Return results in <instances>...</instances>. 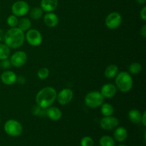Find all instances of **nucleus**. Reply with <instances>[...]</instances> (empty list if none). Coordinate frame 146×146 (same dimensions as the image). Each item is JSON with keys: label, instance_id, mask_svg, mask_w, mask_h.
Instances as JSON below:
<instances>
[{"label": "nucleus", "instance_id": "obj_1", "mask_svg": "<svg viewBox=\"0 0 146 146\" xmlns=\"http://www.w3.org/2000/svg\"><path fill=\"white\" fill-rule=\"evenodd\" d=\"M25 41V33L18 27L10 28L4 34V42L10 49L20 48Z\"/></svg>", "mask_w": 146, "mask_h": 146}, {"label": "nucleus", "instance_id": "obj_2", "mask_svg": "<svg viewBox=\"0 0 146 146\" xmlns=\"http://www.w3.org/2000/svg\"><path fill=\"white\" fill-rule=\"evenodd\" d=\"M56 96L57 92L54 87H44L40 89L36 95V104L38 106L46 109L54 104L56 100Z\"/></svg>", "mask_w": 146, "mask_h": 146}, {"label": "nucleus", "instance_id": "obj_3", "mask_svg": "<svg viewBox=\"0 0 146 146\" xmlns=\"http://www.w3.org/2000/svg\"><path fill=\"white\" fill-rule=\"evenodd\" d=\"M115 86L122 93H128L133 86V77L128 71L118 72L115 77Z\"/></svg>", "mask_w": 146, "mask_h": 146}, {"label": "nucleus", "instance_id": "obj_4", "mask_svg": "<svg viewBox=\"0 0 146 146\" xmlns=\"http://www.w3.org/2000/svg\"><path fill=\"white\" fill-rule=\"evenodd\" d=\"M104 101L105 98L101 95L100 91H90L84 98V102L86 106L92 109L99 108L104 104Z\"/></svg>", "mask_w": 146, "mask_h": 146}, {"label": "nucleus", "instance_id": "obj_5", "mask_svg": "<svg viewBox=\"0 0 146 146\" xmlns=\"http://www.w3.org/2000/svg\"><path fill=\"white\" fill-rule=\"evenodd\" d=\"M4 129L6 133L11 137H18L23 133L22 125L15 119H9L4 123Z\"/></svg>", "mask_w": 146, "mask_h": 146}, {"label": "nucleus", "instance_id": "obj_6", "mask_svg": "<svg viewBox=\"0 0 146 146\" xmlns=\"http://www.w3.org/2000/svg\"><path fill=\"white\" fill-rule=\"evenodd\" d=\"M25 40L31 46L37 47L42 44V34L36 29H30L25 34Z\"/></svg>", "mask_w": 146, "mask_h": 146}, {"label": "nucleus", "instance_id": "obj_7", "mask_svg": "<svg viewBox=\"0 0 146 146\" xmlns=\"http://www.w3.org/2000/svg\"><path fill=\"white\" fill-rule=\"evenodd\" d=\"M30 10L29 5L28 3L23 0H19L15 1L11 6V12L12 14L17 17H25Z\"/></svg>", "mask_w": 146, "mask_h": 146}, {"label": "nucleus", "instance_id": "obj_8", "mask_svg": "<svg viewBox=\"0 0 146 146\" xmlns=\"http://www.w3.org/2000/svg\"><path fill=\"white\" fill-rule=\"evenodd\" d=\"M123 18L120 13L113 11L110 13L105 19V25L108 29L114 30L118 29L122 23Z\"/></svg>", "mask_w": 146, "mask_h": 146}, {"label": "nucleus", "instance_id": "obj_9", "mask_svg": "<svg viewBox=\"0 0 146 146\" xmlns=\"http://www.w3.org/2000/svg\"><path fill=\"white\" fill-rule=\"evenodd\" d=\"M28 60V56L24 51H17L10 56L9 61L11 65L16 68H20L24 66Z\"/></svg>", "mask_w": 146, "mask_h": 146}, {"label": "nucleus", "instance_id": "obj_10", "mask_svg": "<svg viewBox=\"0 0 146 146\" xmlns=\"http://www.w3.org/2000/svg\"><path fill=\"white\" fill-rule=\"evenodd\" d=\"M119 125V120L113 115L104 116L100 121V127L104 131H111Z\"/></svg>", "mask_w": 146, "mask_h": 146}, {"label": "nucleus", "instance_id": "obj_11", "mask_svg": "<svg viewBox=\"0 0 146 146\" xmlns=\"http://www.w3.org/2000/svg\"><path fill=\"white\" fill-rule=\"evenodd\" d=\"M74 95V91L68 88H64L57 94L56 101L60 105H67L72 101Z\"/></svg>", "mask_w": 146, "mask_h": 146}, {"label": "nucleus", "instance_id": "obj_12", "mask_svg": "<svg viewBox=\"0 0 146 146\" xmlns=\"http://www.w3.org/2000/svg\"><path fill=\"white\" fill-rule=\"evenodd\" d=\"M117 88L115 84L111 83L105 84L102 86L100 93L104 98H111L115 96L117 93Z\"/></svg>", "mask_w": 146, "mask_h": 146}, {"label": "nucleus", "instance_id": "obj_13", "mask_svg": "<svg viewBox=\"0 0 146 146\" xmlns=\"http://www.w3.org/2000/svg\"><path fill=\"white\" fill-rule=\"evenodd\" d=\"M17 76L14 71H10V70H6L3 71L1 74V82L7 86H11L17 82Z\"/></svg>", "mask_w": 146, "mask_h": 146}, {"label": "nucleus", "instance_id": "obj_14", "mask_svg": "<svg viewBox=\"0 0 146 146\" xmlns=\"http://www.w3.org/2000/svg\"><path fill=\"white\" fill-rule=\"evenodd\" d=\"M46 116L53 121H58L62 118V111L58 107L49 106L45 109Z\"/></svg>", "mask_w": 146, "mask_h": 146}, {"label": "nucleus", "instance_id": "obj_15", "mask_svg": "<svg viewBox=\"0 0 146 146\" xmlns=\"http://www.w3.org/2000/svg\"><path fill=\"white\" fill-rule=\"evenodd\" d=\"M43 17H44V24L49 28H54L59 23V18L57 14L54 12H48Z\"/></svg>", "mask_w": 146, "mask_h": 146}, {"label": "nucleus", "instance_id": "obj_16", "mask_svg": "<svg viewBox=\"0 0 146 146\" xmlns=\"http://www.w3.org/2000/svg\"><path fill=\"white\" fill-rule=\"evenodd\" d=\"M58 0H41L40 7L44 12H53L58 7Z\"/></svg>", "mask_w": 146, "mask_h": 146}, {"label": "nucleus", "instance_id": "obj_17", "mask_svg": "<svg viewBox=\"0 0 146 146\" xmlns=\"http://www.w3.org/2000/svg\"><path fill=\"white\" fill-rule=\"evenodd\" d=\"M128 131L125 128L122 126L116 127L113 133L114 139L118 142H123L128 138Z\"/></svg>", "mask_w": 146, "mask_h": 146}, {"label": "nucleus", "instance_id": "obj_18", "mask_svg": "<svg viewBox=\"0 0 146 146\" xmlns=\"http://www.w3.org/2000/svg\"><path fill=\"white\" fill-rule=\"evenodd\" d=\"M119 72L118 66L115 64H110L106 68L104 71V76L108 79H112L114 78L118 73Z\"/></svg>", "mask_w": 146, "mask_h": 146}, {"label": "nucleus", "instance_id": "obj_19", "mask_svg": "<svg viewBox=\"0 0 146 146\" xmlns=\"http://www.w3.org/2000/svg\"><path fill=\"white\" fill-rule=\"evenodd\" d=\"M141 116L142 113L138 109H131L128 113V119L134 124H138L141 123Z\"/></svg>", "mask_w": 146, "mask_h": 146}, {"label": "nucleus", "instance_id": "obj_20", "mask_svg": "<svg viewBox=\"0 0 146 146\" xmlns=\"http://www.w3.org/2000/svg\"><path fill=\"white\" fill-rule=\"evenodd\" d=\"M17 27L24 32L29 30L31 27V21L27 17H21V19L19 20Z\"/></svg>", "mask_w": 146, "mask_h": 146}, {"label": "nucleus", "instance_id": "obj_21", "mask_svg": "<svg viewBox=\"0 0 146 146\" xmlns=\"http://www.w3.org/2000/svg\"><path fill=\"white\" fill-rule=\"evenodd\" d=\"M100 107H101V113L104 116L113 115L115 112L114 107L109 103H104Z\"/></svg>", "mask_w": 146, "mask_h": 146}, {"label": "nucleus", "instance_id": "obj_22", "mask_svg": "<svg viewBox=\"0 0 146 146\" xmlns=\"http://www.w3.org/2000/svg\"><path fill=\"white\" fill-rule=\"evenodd\" d=\"M29 13L30 18L32 19L33 20H38L42 18L44 16V11L40 7H33L29 11Z\"/></svg>", "mask_w": 146, "mask_h": 146}, {"label": "nucleus", "instance_id": "obj_23", "mask_svg": "<svg viewBox=\"0 0 146 146\" xmlns=\"http://www.w3.org/2000/svg\"><path fill=\"white\" fill-rule=\"evenodd\" d=\"M142 71V65L138 62H133L128 66V71L131 75H138Z\"/></svg>", "mask_w": 146, "mask_h": 146}, {"label": "nucleus", "instance_id": "obj_24", "mask_svg": "<svg viewBox=\"0 0 146 146\" xmlns=\"http://www.w3.org/2000/svg\"><path fill=\"white\" fill-rule=\"evenodd\" d=\"M11 56V50L5 44L0 43V60L9 58Z\"/></svg>", "mask_w": 146, "mask_h": 146}, {"label": "nucleus", "instance_id": "obj_25", "mask_svg": "<svg viewBox=\"0 0 146 146\" xmlns=\"http://www.w3.org/2000/svg\"><path fill=\"white\" fill-rule=\"evenodd\" d=\"M100 146H115V141L109 135H104L99 140Z\"/></svg>", "mask_w": 146, "mask_h": 146}, {"label": "nucleus", "instance_id": "obj_26", "mask_svg": "<svg viewBox=\"0 0 146 146\" xmlns=\"http://www.w3.org/2000/svg\"><path fill=\"white\" fill-rule=\"evenodd\" d=\"M50 74L49 69L46 67H42L37 71V76L40 80H45L48 77Z\"/></svg>", "mask_w": 146, "mask_h": 146}, {"label": "nucleus", "instance_id": "obj_27", "mask_svg": "<svg viewBox=\"0 0 146 146\" xmlns=\"http://www.w3.org/2000/svg\"><path fill=\"white\" fill-rule=\"evenodd\" d=\"M18 22H19L18 17L14 16V14H11V15L9 16L7 19V24L10 28L17 27Z\"/></svg>", "mask_w": 146, "mask_h": 146}, {"label": "nucleus", "instance_id": "obj_28", "mask_svg": "<svg viewBox=\"0 0 146 146\" xmlns=\"http://www.w3.org/2000/svg\"><path fill=\"white\" fill-rule=\"evenodd\" d=\"M31 113H32L33 115H36V116H46L45 109H44V108H42L41 107L38 106V105H36L33 107L32 109H31Z\"/></svg>", "mask_w": 146, "mask_h": 146}, {"label": "nucleus", "instance_id": "obj_29", "mask_svg": "<svg viewBox=\"0 0 146 146\" xmlns=\"http://www.w3.org/2000/svg\"><path fill=\"white\" fill-rule=\"evenodd\" d=\"M94 141L90 136H85L81 139V146H94Z\"/></svg>", "mask_w": 146, "mask_h": 146}, {"label": "nucleus", "instance_id": "obj_30", "mask_svg": "<svg viewBox=\"0 0 146 146\" xmlns=\"http://www.w3.org/2000/svg\"><path fill=\"white\" fill-rule=\"evenodd\" d=\"M1 67L4 69H7V68H9L11 66V63H10V61L9 58H7V59H4V60H1Z\"/></svg>", "mask_w": 146, "mask_h": 146}, {"label": "nucleus", "instance_id": "obj_31", "mask_svg": "<svg viewBox=\"0 0 146 146\" xmlns=\"http://www.w3.org/2000/svg\"><path fill=\"white\" fill-rule=\"evenodd\" d=\"M140 17H141V19L143 21H146V7L144 6L142 8V9L141 10V12H140Z\"/></svg>", "mask_w": 146, "mask_h": 146}, {"label": "nucleus", "instance_id": "obj_32", "mask_svg": "<svg viewBox=\"0 0 146 146\" xmlns=\"http://www.w3.org/2000/svg\"><path fill=\"white\" fill-rule=\"evenodd\" d=\"M26 81H27V80H26L25 76H17V82L16 83H18L20 85H24L26 83Z\"/></svg>", "mask_w": 146, "mask_h": 146}, {"label": "nucleus", "instance_id": "obj_33", "mask_svg": "<svg viewBox=\"0 0 146 146\" xmlns=\"http://www.w3.org/2000/svg\"><path fill=\"white\" fill-rule=\"evenodd\" d=\"M140 34L143 38H145L146 37V25L144 24L142 27H141V30H140Z\"/></svg>", "mask_w": 146, "mask_h": 146}, {"label": "nucleus", "instance_id": "obj_34", "mask_svg": "<svg viewBox=\"0 0 146 146\" xmlns=\"http://www.w3.org/2000/svg\"><path fill=\"white\" fill-rule=\"evenodd\" d=\"M141 123L143 124V126H146V111H143L142 113V116H141Z\"/></svg>", "mask_w": 146, "mask_h": 146}, {"label": "nucleus", "instance_id": "obj_35", "mask_svg": "<svg viewBox=\"0 0 146 146\" xmlns=\"http://www.w3.org/2000/svg\"><path fill=\"white\" fill-rule=\"evenodd\" d=\"M4 34H5V33L4 32V31H3L2 29H0V41H4Z\"/></svg>", "mask_w": 146, "mask_h": 146}, {"label": "nucleus", "instance_id": "obj_36", "mask_svg": "<svg viewBox=\"0 0 146 146\" xmlns=\"http://www.w3.org/2000/svg\"><path fill=\"white\" fill-rule=\"evenodd\" d=\"M137 3L139 4H145L146 2V0H136Z\"/></svg>", "mask_w": 146, "mask_h": 146}, {"label": "nucleus", "instance_id": "obj_37", "mask_svg": "<svg viewBox=\"0 0 146 146\" xmlns=\"http://www.w3.org/2000/svg\"><path fill=\"white\" fill-rule=\"evenodd\" d=\"M118 146H126V145H118Z\"/></svg>", "mask_w": 146, "mask_h": 146}, {"label": "nucleus", "instance_id": "obj_38", "mask_svg": "<svg viewBox=\"0 0 146 146\" xmlns=\"http://www.w3.org/2000/svg\"><path fill=\"white\" fill-rule=\"evenodd\" d=\"M0 123H1V118H0Z\"/></svg>", "mask_w": 146, "mask_h": 146}]
</instances>
